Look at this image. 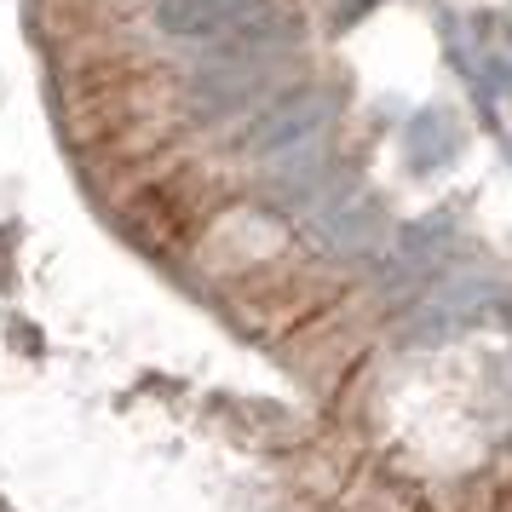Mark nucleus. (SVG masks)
Segmentation results:
<instances>
[{
	"instance_id": "obj_1",
	"label": "nucleus",
	"mask_w": 512,
	"mask_h": 512,
	"mask_svg": "<svg viewBox=\"0 0 512 512\" xmlns=\"http://www.w3.org/2000/svg\"><path fill=\"white\" fill-rule=\"evenodd\" d=\"M328 116H334L328 93H294V98H282L271 116H259L248 150H254V156H294L300 144H311L317 133H323Z\"/></svg>"
},
{
	"instance_id": "obj_2",
	"label": "nucleus",
	"mask_w": 512,
	"mask_h": 512,
	"mask_svg": "<svg viewBox=\"0 0 512 512\" xmlns=\"http://www.w3.org/2000/svg\"><path fill=\"white\" fill-rule=\"evenodd\" d=\"M271 0H156V24L173 41H202V35H231L248 18H259Z\"/></svg>"
},
{
	"instance_id": "obj_3",
	"label": "nucleus",
	"mask_w": 512,
	"mask_h": 512,
	"mask_svg": "<svg viewBox=\"0 0 512 512\" xmlns=\"http://www.w3.org/2000/svg\"><path fill=\"white\" fill-rule=\"evenodd\" d=\"M409 156H415V167H443L449 156H455V133H449V121L443 116H420L415 121V139H409Z\"/></svg>"
}]
</instances>
